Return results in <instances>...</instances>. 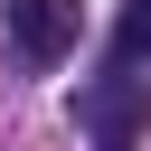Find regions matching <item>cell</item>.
Instances as JSON below:
<instances>
[{"mask_svg": "<svg viewBox=\"0 0 151 151\" xmlns=\"http://www.w3.org/2000/svg\"><path fill=\"white\" fill-rule=\"evenodd\" d=\"M76 28H85V9H76V0H9V47H19L28 66L76 57Z\"/></svg>", "mask_w": 151, "mask_h": 151, "instance_id": "obj_2", "label": "cell"}, {"mask_svg": "<svg viewBox=\"0 0 151 151\" xmlns=\"http://www.w3.org/2000/svg\"><path fill=\"white\" fill-rule=\"evenodd\" d=\"M151 123V76H94V85H76V132H94L104 151H132V132Z\"/></svg>", "mask_w": 151, "mask_h": 151, "instance_id": "obj_1", "label": "cell"}, {"mask_svg": "<svg viewBox=\"0 0 151 151\" xmlns=\"http://www.w3.org/2000/svg\"><path fill=\"white\" fill-rule=\"evenodd\" d=\"M113 47H123V57H151V0H123V19H113Z\"/></svg>", "mask_w": 151, "mask_h": 151, "instance_id": "obj_3", "label": "cell"}]
</instances>
